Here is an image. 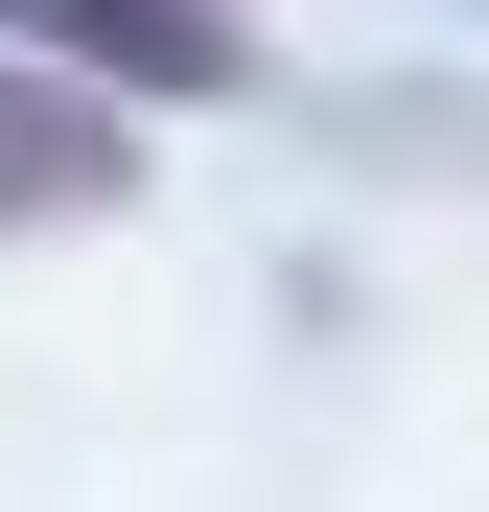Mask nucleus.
I'll return each mask as SVG.
<instances>
[{"mask_svg": "<svg viewBox=\"0 0 489 512\" xmlns=\"http://www.w3.org/2000/svg\"><path fill=\"white\" fill-rule=\"evenodd\" d=\"M0 47L70 94H233V0H0Z\"/></svg>", "mask_w": 489, "mask_h": 512, "instance_id": "obj_1", "label": "nucleus"}, {"mask_svg": "<svg viewBox=\"0 0 489 512\" xmlns=\"http://www.w3.org/2000/svg\"><path fill=\"white\" fill-rule=\"evenodd\" d=\"M117 187H140V163H117V94H70V70L0 47V233H94Z\"/></svg>", "mask_w": 489, "mask_h": 512, "instance_id": "obj_2", "label": "nucleus"}]
</instances>
